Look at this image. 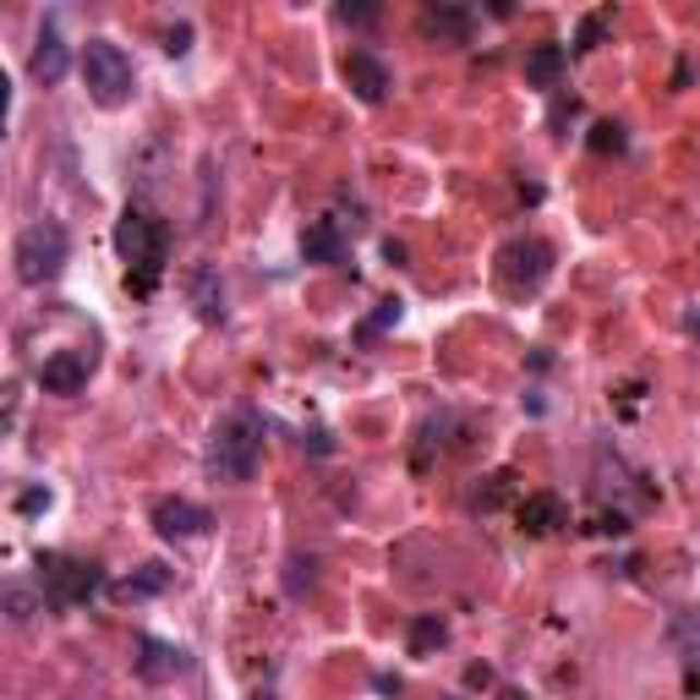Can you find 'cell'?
I'll return each instance as SVG.
<instances>
[{"label":"cell","instance_id":"cell-27","mask_svg":"<svg viewBox=\"0 0 700 700\" xmlns=\"http://www.w3.org/2000/svg\"><path fill=\"white\" fill-rule=\"evenodd\" d=\"M689 334H695V339H700V312H695V317H689Z\"/></svg>","mask_w":700,"mask_h":700},{"label":"cell","instance_id":"cell-19","mask_svg":"<svg viewBox=\"0 0 700 700\" xmlns=\"http://www.w3.org/2000/svg\"><path fill=\"white\" fill-rule=\"evenodd\" d=\"M586 143H591V154H602V159H607V154H624V148H629V137H624V126H618V121H596Z\"/></svg>","mask_w":700,"mask_h":700},{"label":"cell","instance_id":"cell-8","mask_svg":"<svg viewBox=\"0 0 700 700\" xmlns=\"http://www.w3.org/2000/svg\"><path fill=\"white\" fill-rule=\"evenodd\" d=\"M214 526V515L203 509V504H192V498H159L154 504V531L165 536V542H192V536H203Z\"/></svg>","mask_w":700,"mask_h":700},{"label":"cell","instance_id":"cell-13","mask_svg":"<svg viewBox=\"0 0 700 700\" xmlns=\"http://www.w3.org/2000/svg\"><path fill=\"white\" fill-rule=\"evenodd\" d=\"M301 257H306V263H345L350 246H345V236H339L334 219H312V225L301 230Z\"/></svg>","mask_w":700,"mask_h":700},{"label":"cell","instance_id":"cell-4","mask_svg":"<svg viewBox=\"0 0 700 700\" xmlns=\"http://www.w3.org/2000/svg\"><path fill=\"white\" fill-rule=\"evenodd\" d=\"M39 591L50 607H83L105 591V569L67 553H39Z\"/></svg>","mask_w":700,"mask_h":700},{"label":"cell","instance_id":"cell-15","mask_svg":"<svg viewBox=\"0 0 700 700\" xmlns=\"http://www.w3.org/2000/svg\"><path fill=\"white\" fill-rule=\"evenodd\" d=\"M192 306H197L203 323H219V317H225V285H219L214 268H197V274H192Z\"/></svg>","mask_w":700,"mask_h":700},{"label":"cell","instance_id":"cell-5","mask_svg":"<svg viewBox=\"0 0 700 700\" xmlns=\"http://www.w3.org/2000/svg\"><path fill=\"white\" fill-rule=\"evenodd\" d=\"M67 257H72V241H67V230H61L56 219L28 225V230L17 236V252H12L23 285H50V279H61Z\"/></svg>","mask_w":700,"mask_h":700},{"label":"cell","instance_id":"cell-22","mask_svg":"<svg viewBox=\"0 0 700 700\" xmlns=\"http://www.w3.org/2000/svg\"><path fill=\"white\" fill-rule=\"evenodd\" d=\"M602 34H607V17H602V12H596V17H586V23H580V34H575V56L596 50V39H602Z\"/></svg>","mask_w":700,"mask_h":700},{"label":"cell","instance_id":"cell-25","mask_svg":"<svg viewBox=\"0 0 700 700\" xmlns=\"http://www.w3.org/2000/svg\"><path fill=\"white\" fill-rule=\"evenodd\" d=\"M334 17H339V23H378V7H350V0H345Z\"/></svg>","mask_w":700,"mask_h":700},{"label":"cell","instance_id":"cell-12","mask_svg":"<svg viewBox=\"0 0 700 700\" xmlns=\"http://www.w3.org/2000/svg\"><path fill=\"white\" fill-rule=\"evenodd\" d=\"M558 526H569V509H564L558 493H531V498L520 504V531H526V536H553Z\"/></svg>","mask_w":700,"mask_h":700},{"label":"cell","instance_id":"cell-14","mask_svg":"<svg viewBox=\"0 0 700 700\" xmlns=\"http://www.w3.org/2000/svg\"><path fill=\"white\" fill-rule=\"evenodd\" d=\"M564 67H569V50H564V45H536V50L526 56V83H531V88H553V83L564 77Z\"/></svg>","mask_w":700,"mask_h":700},{"label":"cell","instance_id":"cell-16","mask_svg":"<svg viewBox=\"0 0 700 700\" xmlns=\"http://www.w3.org/2000/svg\"><path fill=\"white\" fill-rule=\"evenodd\" d=\"M170 586V569L165 564H143V569H132L121 586H116V596L121 602H148V596H159Z\"/></svg>","mask_w":700,"mask_h":700},{"label":"cell","instance_id":"cell-24","mask_svg":"<svg viewBox=\"0 0 700 700\" xmlns=\"http://www.w3.org/2000/svg\"><path fill=\"white\" fill-rule=\"evenodd\" d=\"M389 323H400V301H378V312L362 323V334H378V328H389Z\"/></svg>","mask_w":700,"mask_h":700},{"label":"cell","instance_id":"cell-2","mask_svg":"<svg viewBox=\"0 0 700 700\" xmlns=\"http://www.w3.org/2000/svg\"><path fill=\"white\" fill-rule=\"evenodd\" d=\"M257 460H263V417L246 411V406L219 417L214 433H208V471L219 482H252Z\"/></svg>","mask_w":700,"mask_h":700},{"label":"cell","instance_id":"cell-11","mask_svg":"<svg viewBox=\"0 0 700 700\" xmlns=\"http://www.w3.org/2000/svg\"><path fill=\"white\" fill-rule=\"evenodd\" d=\"M67 67H72V50H67V39L56 34V23H45V34H39V45H34V56H28V77L50 88V83L67 77Z\"/></svg>","mask_w":700,"mask_h":700},{"label":"cell","instance_id":"cell-9","mask_svg":"<svg viewBox=\"0 0 700 700\" xmlns=\"http://www.w3.org/2000/svg\"><path fill=\"white\" fill-rule=\"evenodd\" d=\"M137 678H148V684H170V678H181L186 667H192V656H186V645H176V640H154V635H143L137 640Z\"/></svg>","mask_w":700,"mask_h":700},{"label":"cell","instance_id":"cell-6","mask_svg":"<svg viewBox=\"0 0 700 700\" xmlns=\"http://www.w3.org/2000/svg\"><path fill=\"white\" fill-rule=\"evenodd\" d=\"M547 274H553V246L536 241V236H520V241H509V246L498 252V285H504L509 295L542 290Z\"/></svg>","mask_w":700,"mask_h":700},{"label":"cell","instance_id":"cell-28","mask_svg":"<svg viewBox=\"0 0 700 700\" xmlns=\"http://www.w3.org/2000/svg\"><path fill=\"white\" fill-rule=\"evenodd\" d=\"M252 700H274V695H252Z\"/></svg>","mask_w":700,"mask_h":700},{"label":"cell","instance_id":"cell-21","mask_svg":"<svg viewBox=\"0 0 700 700\" xmlns=\"http://www.w3.org/2000/svg\"><path fill=\"white\" fill-rule=\"evenodd\" d=\"M509 487H515V471H493V476H487V493H476V504H482V509H498V504L509 498Z\"/></svg>","mask_w":700,"mask_h":700},{"label":"cell","instance_id":"cell-7","mask_svg":"<svg viewBox=\"0 0 700 700\" xmlns=\"http://www.w3.org/2000/svg\"><path fill=\"white\" fill-rule=\"evenodd\" d=\"M339 72H345V83L357 88V99L362 105H384L389 99V88H395V72L384 67V56H373V50H350L345 61H339Z\"/></svg>","mask_w":700,"mask_h":700},{"label":"cell","instance_id":"cell-26","mask_svg":"<svg viewBox=\"0 0 700 700\" xmlns=\"http://www.w3.org/2000/svg\"><path fill=\"white\" fill-rule=\"evenodd\" d=\"M17 509H23V515H39V509H50V493H45V487H34V493H23V498H17Z\"/></svg>","mask_w":700,"mask_h":700},{"label":"cell","instance_id":"cell-17","mask_svg":"<svg viewBox=\"0 0 700 700\" xmlns=\"http://www.w3.org/2000/svg\"><path fill=\"white\" fill-rule=\"evenodd\" d=\"M422 28L438 34V39H471V12L466 7H427L422 12Z\"/></svg>","mask_w":700,"mask_h":700},{"label":"cell","instance_id":"cell-18","mask_svg":"<svg viewBox=\"0 0 700 700\" xmlns=\"http://www.w3.org/2000/svg\"><path fill=\"white\" fill-rule=\"evenodd\" d=\"M438 645H449V624L438 613H417L411 618V656H433Z\"/></svg>","mask_w":700,"mask_h":700},{"label":"cell","instance_id":"cell-23","mask_svg":"<svg viewBox=\"0 0 700 700\" xmlns=\"http://www.w3.org/2000/svg\"><path fill=\"white\" fill-rule=\"evenodd\" d=\"M192 50V23H176V28H165V56H186Z\"/></svg>","mask_w":700,"mask_h":700},{"label":"cell","instance_id":"cell-1","mask_svg":"<svg viewBox=\"0 0 700 700\" xmlns=\"http://www.w3.org/2000/svg\"><path fill=\"white\" fill-rule=\"evenodd\" d=\"M116 257L126 263L132 290L148 295L159 285L165 263H170V230H165V219H154L148 208H126L116 219Z\"/></svg>","mask_w":700,"mask_h":700},{"label":"cell","instance_id":"cell-10","mask_svg":"<svg viewBox=\"0 0 700 700\" xmlns=\"http://www.w3.org/2000/svg\"><path fill=\"white\" fill-rule=\"evenodd\" d=\"M88 373H94V350H56L39 367V384H45V395H83Z\"/></svg>","mask_w":700,"mask_h":700},{"label":"cell","instance_id":"cell-3","mask_svg":"<svg viewBox=\"0 0 700 700\" xmlns=\"http://www.w3.org/2000/svg\"><path fill=\"white\" fill-rule=\"evenodd\" d=\"M83 88L99 110H121L132 105L137 94V72H132V56L110 39H88L83 45Z\"/></svg>","mask_w":700,"mask_h":700},{"label":"cell","instance_id":"cell-20","mask_svg":"<svg viewBox=\"0 0 700 700\" xmlns=\"http://www.w3.org/2000/svg\"><path fill=\"white\" fill-rule=\"evenodd\" d=\"M34 613H39V596H34L28 586H7V618H12V624H28Z\"/></svg>","mask_w":700,"mask_h":700}]
</instances>
